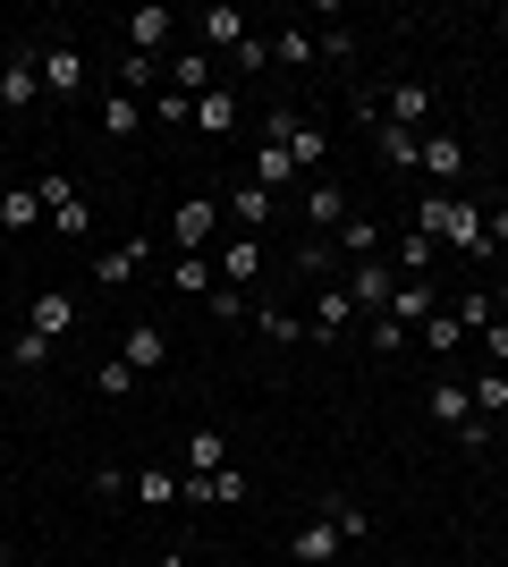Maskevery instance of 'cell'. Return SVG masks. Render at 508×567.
<instances>
[{
    "instance_id": "cell-1",
    "label": "cell",
    "mask_w": 508,
    "mask_h": 567,
    "mask_svg": "<svg viewBox=\"0 0 508 567\" xmlns=\"http://www.w3.org/2000/svg\"><path fill=\"white\" fill-rule=\"evenodd\" d=\"M415 229L433 237V246L484 255V204H466V195H424V204H415Z\"/></svg>"
},
{
    "instance_id": "cell-2",
    "label": "cell",
    "mask_w": 508,
    "mask_h": 567,
    "mask_svg": "<svg viewBox=\"0 0 508 567\" xmlns=\"http://www.w3.org/2000/svg\"><path fill=\"white\" fill-rule=\"evenodd\" d=\"M415 169L433 178V195H449L466 178V144L458 136H440V127H424V153H415Z\"/></svg>"
},
{
    "instance_id": "cell-3",
    "label": "cell",
    "mask_w": 508,
    "mask_h": 567,
    "mask_svg": "<svg viewBox=\"0 0 508 567\" xmlns=\"http://www.w3.org/2000/svg\"><path fill=\"white\" fill-rule=\"evenodd\" d=\"M43 102V51H9L0 69V111H34Z\"/></svg>"
},
{
    "instance_id": "cell-4",
    "label": "cell",
    "mask_w": 508,
    "mask_h": 567,
    "mask_svg": "<svg viewBox=\"0 0 508 567\" xmlns=\"http://www.w3.org/2000/svg\"><path fill=\"white\" fill-rule=\"evenodd\" d=\"M348 297H356V313H390V297H398V280H390V255L348 262Z\"/></svg>"
},
{
    "instance_id": "cell-5",
    "label": "cell",
    "mask_w": 508,
    "mask_h": 567,
    "mask_svg": "<svg viewBox=\"0 0 508 567\" xmlns=\"http://www.w3.org/2000/svg\"><path fill=\"white\" fill-rule=\"evenodd\" d=\"M212 229H220V204H212V195H187V204H178V220H169L178 255H204V246H212Z\"/></svg>"
},
{
    "instance_id": "cell-6",
    "label": "cell",
    "mask_w": 508,
    "mask_h": 567,
    "mask_svg": "<svg viewBox=\"0 0 508 567\" xmlns=\"http://www.w3.org/2000/svg\"><path fill=\"white\" fill-rule=\"evenodd\" d=\"M43 94L51 102H76V94H85V51H76V43H51L43 51Z\"/></svg>"
},
{
    "instance_id": "cell-7",
    "label": "cell",
    "mask_w": 508,
    "mask_h": 567,
    "mask_svg": "<svg viewBox=\"0 0 508 567\" xmlns=\"http://www.w3.org/2000/svg\"><path fill=\"white\" fill-rule=\"evenodd\" d=\"M289 559H297V567H331V559H339V525H331V517H305V525L289 534Z\"/></svg>"
},
{
    "instance_id": "cell-8",
    "label": "cell",
    "mask_w": 508,
    "mask_h": 567,
    "mask_svg": "<svg viewBox=\"0 0 508 567\" xmlns=\"http://www.w3.org/2000/svg\"><path fill=\"white\" fill-rule=\"evenodd\" d=\"M169 34H178V18H169V9H127V51H145V60H162V43Z\"/></svg>"
},
{
    "instance_id": "cell-9",
    "label": "cell",
    "mask_w": 508,
    "mask_h": 567,
    "mask_svg": "<svg viewBox=\"0 0 508 567\" xmlns=\"http://www.w3.org/2000/svg\"><path fill=\"white\" fill-rule=\"evenodd\" d=\"M169 94H212V51L204 43H187V51H169Z\"/></svg>"
},
{
    "instance_id": "cell-10",
    "label": "cell",
    "mask_w": 508,
    "mask_h": 567,
    "mask_svg": "<svg viewBox=\"0 0 508 567\" xmlns=\"http://www.w3.org/2000/svg\"><path fill=\"white\" fill-rule=\"evenodd\" d=\"M120 364L145 381L153 364H169V331H162V322H136V331H127V348H120Z\"/></svg>"
},
{
    "instance_id": "cell-11",
    "label": "cell",
    "mask_w": 508,
    "mask_h": 567,
    "mask_svg": "<svg viewBox=\"0 0 508 567\" xmlns=\"http://www.w3.org/2000/svg\"><path fill=\"white\" fill-rule=\"evenodd\" d=\"M25 331H34V339H69L76 331V297H60V288L34 297V306H25Z\"/></svg>"
},
{
    "instance_id": "cell-12",
    "label": "cell",
    "mask_w": 508,
    "mask_h": 567,
    "mask_svg": "<svg viewBox=\"0 0 508 567\" xmlns=\"http://www.w3.org/2000/svg\"><path fill=\"white\" fill-rule=\"evenodd\" d=\"M424 406H433V424H449V432L475 424V390H466V381H433V390H424Z\"/></svg>"
},
{
    "instance_id": "cell-13",
    "label": "cell",
    "mask_w": 508,
    "mask_h": 567,
    "mask_svg": "<svg viewBox=\"0 0 508 567\" xmlns=\"http://www.w3.org/2000/svg\"><path fill=\"white\" fill-rule=\"evenodd\" d=\"M195 34H204V51H238V43H246V9H229V0H212V9L195 18Z\"/></svg>"
},
{
    "instance_id": "cell-14",
    "label": "cell",
    "mask_w": 508,
    "mask_h": 567,
    "mask_svg": "<svg viewBox=\"0 0 508 567\" xmlns=\"http://www.w3.org/2000/svg\"><path fill=\"white\" fill-rule=\"evenodd\" d=\"M390 127H415V136H424V118H433V85H415V76H407V85H390Z\"/></svg>"
},
{
    "instance_id": "cell-15",
    "label": "cell",
    "mask_w": 508,
    "mask_h": 567,
    "mask_svg": "<svg viewBox=\"0 0 508 567\" xmlns=\"http://www.w3.org/2000/svg\"><path fill=\"white\" fill-rule=\"evenodd\" d=\"M390 313H398L407 331H424V322H433V313H440V288H433V280H398V297H390Z\"/></svg>"
},
{
    "instance_id": "cell-16",
    "label": "cell",
    "mask_w": 508,
    "mask_h": 567,
    "mask_svg": "<svg viewBox=\"0 0 508 567\" xmlns=\"http://www.w3.org/2000/svg\"><path fill=\"white\" fill-rule=\"evenodd\" d=\"M255 262H263V246H255V237H229V246L212 255V271H220V288H246V280H255Z\"/></svg>"
},
{
    "instance_id": "cell-17",
    "label": "cell",
    "mask_w": 508,
    "mask_h": 567,
    "mask_svg": "<svg viewBox=\"0 0 508 567\" xmlns=\"http://www.w3.org/2000/svg\"><path fill=\"white\" fill-rule=\"evenodd\" d=\"M348 213H356V204H348V187H331V178H314V187H305V220H314V229H339Z\"/></svg>"
},
{
    "instance_id": "cell-18",
    "label": "cell",
    "mask_w": 508,
    "mask_h": 567,
    "mask_svg": "<svg viewBox=\"0 0 508 567\" xmlns=\"http://www.w3.org/2000/svg\"><path fill=\"white\" fill-rule=\"evenodd\" d=\"M271 213H280V195H271V187H255V178H246V187L229 195V220H246V229H271Z\"/></svg>"
},
{
    "instance_id": "cell-19",
    "label": "cell",
    "mask_w": 508,
    "mask_h": 567,
    "mask_svg": "<svg viewBox=\"0 0 508 567\" xmlns=\"http://www.w3.org/2000/svg\"><path fill=\"white\" fill-rule=\"evenodd\" d=\"M348 322H356V297H348V288H322V297H314V331L348 339Z\"/></svg>"
},
{
    "instance_id": "cell-20",
    "label": "cell",
    "mask_w": 508,
    "mask_h": 567,
    "mask_svg": "<svg viewBox=\"0 0 508 567\" xmlns=\"http://www.w3.org/2000/svg\"><path fill=\"white\" fill-rule=\"evenodd\" d=\"M246 178H255V187H271V195H280V187H289V178H297L289 144H255V169H246Z\"/></svg>"
},
{
    "instance_id": "cell-21",
    "label": "cell",
    "mask_w": 508,
    "mask_h": 567,
    "mask_svg": "<svg viewBox=\"0 0 508 567\" xmlns=\"http://www.w3.org/2000/svg\"><path fill=\"white\" fill-rule=\"evenodd\" d=\"M136 271H145V246H136V237H127V246H111V255L94 262V280H102V288H127Z\"/></svg>"
},
{
    "instance_id": "cell-22",
    "label": "cell",
    "mask_w": 508,
    "mask_h": 567,
    "mask_svg": "<svg viewBox=\"0 0 508 567\" xmlns=\"http://www.w3.org/2000/svg\"><path fill=\"white\" fill-rule=\"evenodd\" d=\"M136 127H145V102H136V94H111V102H102V136H111V144H127Z\"/></svg>"
},
{
    "instance_id": "cell-23",
    "label": "cell",
    "mask_w": 508,
    "mask_h": 567,
    "mask_svg": "<svg viewBox=\"0 0 508 567\" xmlns=\"http://www.w3.org/2000/svg\"><path fill=\"white\" fill-rule=\"evenodd\" d=\"M322 517L339 525V543H364V534H373V517H364V499H348V492H331V499H322Z\"/></svg>"
},
{
    "instance_id": "cell-24",
    "label": "cell",
    "mask_w": 508,
    "mask_h": 567,
    "mask_svg": "<svg viewBox=\"0 0 508 567\" xmlns=\"http://www.w3.org/2000/svg\"><path fill=\"white\" fill-rule=\"evenodd\" d=\"M169 288H178V297H212V288H220L212 255H178V271H169Z\"/></svg>"
},
{
    "instance_id": "cell-25",
    "label": "cell",
    "mask_w": 508,
    "mask_h": 567,
    "mask_svg": "<svg viewBox=\"0 0 508 567\" xmlns=\"http://www.w3.org/2000/svg\"><path fill=\"white\" fill-rule=\"evenodd\" d=\"M127 492L145 499V508H178V474H169V466H145V474H127Z\"/></svg>"
},
{
    "instance_id": "cell-26",
    "label": "cell",
    "mask_w": 508,
    "mask_h": 567,
    "mask_svg": "<svg viewBox=\"0 0 508 567\" xmlns=\"http://www.w3.org/2000/svg\"><path fill=\"white\" fill-rule=\"evenodd\" d=\"M373 144H382V162H390V169H415V153H424V136H415V127H390V118L373 127Z\"/></svg>"
},
{
    "instance_id": "cell-27",
    "label": "cell",
    "mask_w": 508,
    "mask_h": 567,
    "mask_svg": "<svg viewBox=\"0 0 508 567\" xmlns=\"http://www.w3.org/2000/svg\"><path fill=\"white\" fill-rule=\"evenodd\" d=\"M339 255H348V262L382 255V229H373V220H364V213H348V220H339Z\"/></svg>"
},
{
    "instance_id": "cell-28",
    "label": "cell",
    "mask_w": 508,
    "mask_h": 567,
    "mask_svg": "<svg viewBox=\"0 0 508 567\" xmlns=\"http://www.w3.org/2000/svg\"><path fill=\"white\" fill-rule=\"evenodd\" d=\"M195 127H204V136H229V127H238V94H220V85H212V94L195 102Z\"/></svg>"
},
{
    "instance_id": "cell-29",
    "label": "cell",
    "mask_w": 508,
    "mask_h": 567,
    "mask_svg": "<svg viewBox=\"0 0 508 567\" xmlns=\"http://www.w3.org/2000/svg\"><path fill=\"white\" fill-rule=\"evenodd\" d=\"M229 466V441L220 432H187V474H220Z\"/></svg>"
},
{
    "instance_id": "cell-30",
    "label": "cell",
    "mask_w": 508,
    "mask_h": 567,
    "mask_svg": "<svg viewBox=\"0 0 508 567\" xmlns=\"http://www.w3.org/2000/svg\"><path fill=\"white\" fill-rule=\"evenodd\" d=\"M34 220H43V195H34V187H9V195H0V229H34Z\"/></svg>"
},
{
    "instance_id": "cell-31",
    "label": "cell",
    "mask_w": 508,
    "mask_h": 567,
    "mask_svg": "<svg viewBox=\"0 0 508 567\" xmlns=\"http://www.w3.org/2000/svg\"><path fill=\"white\" fill-rule=\"evenodd\" d=\"M433 255H440L433 237H424V229H407V237H398V280H424V271H433Z\"/></svg>"
},
{
    "instance_id": "cell-32",
    "label": "cell",
    "mask_w": 508,
    "mask_h": 567,
    "mask_svg": "<svg viewBox=\"0 0 508 567\" xmlns=\"http://www.w3.org/2000/svg\"><path fill=\"white\" fill-rule=\"evenodd\" d=\"M255 331H263L271 348H289V339H305V322H297L289 306H255Z\"/></svg>"
},
{
    "instance_id": "cell-33",
    "label": "cell",
    "mask_w": 508,
    "mask_h": 567,
    "mask_svg": "<svg viewBox=\"0 0 508 567\" xmlns=\"http://www.w3.org/2000/svg\"><path fill=\"white\" fill-rule=\"evenodd\" d=\"M415 339H424V348H433V355H458V339H466V331H458V313L440 306V313H433V322H424V331H415Z\"/></svg>"
},
{
    "instance_id": "cell-34",
    "label": "cell",
    "mask_w": 508,
    "mask_h": 567,
    "mask_svg": "<svg viewBox=\"0 0 508 567\" xmlns=\"http://www.w3.org/2000/svg\"><path fill=\"white\" fill-rule=\"evenodd\" d=\"M466 390H475V415H484V424H500V406H508V373H484V381H466Z\"/></svg>"
},
{
    "instance_id": "cell-35",
    "label": "cell",
    "mask_w": 508,
    "mask_h": 567,
    "mask_svg": "<svg viewBox=\"0 0 508 567\" xmlns=\"http://www.w3.org/2000/svg\"><path fill=\"white\" fill-rule=\"evenodd\" d=\"M271 60L305 69V60H314V34H305V25H280V34H271Z\"/></svg>"
},
{
    "instance_id": "cell-36",
    "label": "cell",
    "mask_w": 508,
    "mask_h": 567,
    "mask_svg": "<svg viewBox=\"0 0 508 567\" xmlns=\"http://www.w3.org/2000/svg\"><path fill=\"white\" fill-rule=\"evenodd\" d=\"M162 60H145V51H127V60H120V85H127V94H145V85H162Z\"/></svg>"
},
{
    "instance_id": "cell-37",
    "label": "cell",
    "mask_w": 508,
    "mask_h": 567,
    "mask_svg": "<svg viewBox=\"0 0 508 567\" xmlns=\"http://www.w3.org/2000/svg\"><path fill=\"white\" fill-rule=\"evenodd\" d=\"M458 331H491V322H500V313H491V288H475V297H458Z\"/></svg>"
},
{
    "instance_id": "cell-38",
    "label": "cell",
    "mask_w": 508,
    "mask_h": 567,
    "mask_svg": "<svg viewBox=\"0 0 508 567\" xmlns=\"http://www.w3.org/2000/svg\"><path fill=\"white\" fill-rule=\"evenodd\" d=\"M364 339H373V355H398V348H407V322H398V313H373V331H364Z\"/></svg>"
},
{
    "instance_id": "cell-39",
    "label": "cell",
    "mask_w": 508,
    "mask_h": 567,
    "mask_svg": "<svg viewBox=\"0 0 508 567\" xmlns=\"http://www.w3.org/2000/svg\"><path fill=\"white\" fill-rule=\"evenodd\" d=\"M9 364H18V373H43V364H51V339L18 331V339H9Z\"/></svg>"
},
{
    "instance_id": "cell-40",
    "label": "cell",
    "mask_w": 508,
    "mask_h": 567,
    "mask_svg": "<svg viewBox=\"0 0 508 567\" xmlns=\"http://www.w3.org/2000/svg\"><path fill=\"white\" fill-rule=\"evenodd\" d=\"M289 162H297V169H322V127H305V118H297V127H289Z\"/></svg>"
},
{
    "instance_id": "cell-41",
    "label": "cell",
    "mask_w": 508,
    "mask_h": 567,
    "mask_svg": "<svg viewBox=\"0 0 508 567\" xmlns=\"http://www.w3.org/2000/svg\"><path fill=\"white\" fill-rule=\"evenodd\" d=\"M484 255H508V195L484 204Z\"/></svg>"
},
{
    "instance_id": "cell-42",
    "label": "cell",
    "mask_w": 508,
    "mask_h": 567,
    "mask_svg": "<svg viewBox=\"0 0 508 567\" xmlns=\"http://www.w3.org/2000/svg\"><path fill=\"white\" fill-rule=\"evenodd\" d=\"M85 229H94V213H85V195H69V204L51 213V237H85Z\"/></svg>"
},
{
    "instance_id": "cell-43",
    "label": "cell",
    "mask_w": 508,
    "mask_h": 567,
    "mask_svg": "<svg viewBox=\"0 0 508 567\" xmlns=\"http://www.w3.org/2000/svg\"><path fill=\"white\" fill-rule=\"evenodd\" d=\"M94 390H102V399H127V390H136V373L111 355V364H94Z\"/></svg>"
},
{
    "instance_id": "cell-44",
    "label": "cell",
    "mask_w": 508,
    "mask_h": 567,
    "mask_svg": "<svg viewBox=\"0 0 508 567\" xmlns=\"http://www.w3.org/2000/svg\"><path fill=\"white\" fill-rule=\"evenodd\" d=\"M246 492H255V474H246V466H220L212 474V508H220V499H246Z\"/></svg>"
},
{
    "instance_id": "cell-45",
    "label": "cell",
    "mask_w": 508,
    "mask_h": 567,
    "mask_svg": "<svg viewBox=\"0 0 508 567\" xmlns=\"http://www.w3.org/2000/svg\"><path fill=\"white\" fill-rule=\"evenodd\" d=\"M153 118H162V127H187V118H195V94H153Z\"/></svg>"
},
{
    "instance_id": "cell-46",
    "label": "cell",
    "mask_w": 508,
    "mask_h": 567,
    "mask_svg": "<svg viewBox=\"0 0 508 567\" xmlns=\"http://www.w3.org/2000/svg\"><path fill=\"white\" fill-rule=\"evenodd\" d=\"M229 60H238V69H246V76H255V69H263V60H271V43H263V34H246V43H238V51H229Z\"/></svg>"
},
{
    "instance_id": "cell-47",
    "label": "cell",
    "mask_w": 508,
    "mask_h": 567,
    "mask_svg": "<svg viewBox=\"0 0 508 567\" xmlns=\"http://www.w3.org/2000/svg\"><path fill=\"white\" fill-rule=\"evenodd\" d=\"M204 306H212L220 322H238V313H246V288H212V297H204Z\"/></svg>"
},
{
    "instance_id": "cell-48",
    "label": "cell",
    "mask_w": 508,
    "mask_h": 567,
    "mask_svg": "<svg viewBox=\"0 0 508 567\" xmlns=\"http://www.w3.org/2000/svg\"><path fill=\"white\" fill-rule=\"evenodd\" d=\"M484 355H491V364H508V322H491V331H484Z\"/></svg>"
},
{
    "instance_id": "cell-49",
    "label": "cell",
    "mask_w": 508,
    "mask_h": 567,
    "mask_svg": "<svg viewBox=\"0 0 508 567\" xmlns=\"http://www.w3.org/2000/svg\"><path fill=\"white\" fill-rule=\"evenodd\" d=\"M491 313H500V322H508V280H500V288H491Z\"/></svg>"
},
{
    "instance_id": "cell-50",
    "label": "cell",
    "mask_w": 508,
    "mask_h": 567,
    "mask_svg": "<svg viewBox=\"0 0 508 567\" xmlns=\"http://www.w3.org/2000/svg\"><path fill=\"white\" fill-rule=\"evenodd\" d=\"M162 567H187V550H169V559H162Z\"/></svg>"
},
{
    "instance_id": "cell-51",
    "label": "cell",
    "mask_w": 508,
    "mask_h": 567,
    "mask_svg": "<svg viewBox=\"0 0 508 567\" xmlns=\"http://www.w3.org/2000/svg\"><path fill=\"white\" fill-rule=\"evenodd\" d=\"M0 567H9V550H0Z\"/></svg>"
}]
</instances>
